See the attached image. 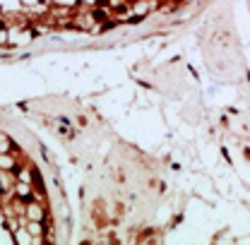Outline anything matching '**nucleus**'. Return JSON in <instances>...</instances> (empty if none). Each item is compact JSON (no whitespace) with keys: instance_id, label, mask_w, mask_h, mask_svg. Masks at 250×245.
Segmentation results:
<instances>
[{"instance_id":"f257e3e1","label":"nucleus","mask_w":250,"mask_h":245,"mask_svg":"<svg viewBox=\"0 0 250 245\" xmlns=\"http://www.w3.org/2000/svg\"><path fill=\"white\" fill-rule=\"evenodd\" d=\"M207 0H0V51L39 41H106L171 27Z\"/></svg>"},{"instance_id":"f03ea898","label":"nucleus","mask_w":250,"mask_h":245,"mask_svg":"<svg viewBox=\"0 0 250 245\" xmlns=\"http://www.w3.org/2000/svg\"><path fill=\"white\" fill-rule=\"evenodd\" d=\"M67 226L61 185L41 154L0 125V241H62Z\"/></svg>"}]
</instances>
